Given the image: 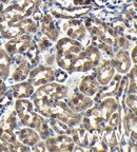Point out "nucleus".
Returning a JSON list of instances; mask_svg holds the SVG:
<instances>
[{
	"label": "nucleus",
	"instance_id": "09e8293b",
	"mask_svg": "<svg viewBox=\"0 0 137 152\" xmlns=\"http://www.w3.org/2000/svg\"><path fill=\"white\" fill-rule=\"evenodd\" d=\"M131 4H132V7H134V10L137 12V0H132Z\"/></svg>",
	"mask_w": 137,
	"mask_h": 152
},
{
	"label": "nucleus",
	"instance_id": "9d476101",
	"mask_svg": "<svg viewBox=\"0 0 137 152\" xmlns=\"http://www.w3.org/2000/svg\"><path fill=\"white\" fill-rule=\"evenodd\" d=\"M32 68V64L22 54L14 55L12 56V68L9 78L13 83L26 80Z\"/></svg>",
	"mask_w": 137,
	"mask_h": 152
},
{
	"label": "nucleus",
	"instance_id": "ea45409f",
	"mask_svg": "<svg viewBox=\"0 0 137 152\" xmlns=\"http://www.w3.org/2000/svg\"><path fill=\"white\" fill-rule=\"evenodd\" d=\"M44 64L47 66H53V64H55V48H51L50 50L44 52Z\"/></svg>",
	"mask_w": 137,
	"mask_h": 152
},
{
	"label": "nucleus",
	"instance_id": "5701e85b",
	"mask_svg": "<svg viewBox=\"0 0 137 152\" xmlns=\"http://www.w3.org/2000/svg\"><path fill=\"white\" fill-rule=\"evenodd\" d=\"M71 136L73 138L75 145L80 146V147L85 148L87 150L89 144H90V138L91 134L87 131V129H85L80 124L77 126L72 127V132Z\"/></svg>",
	"mask_w": 137,
	"mask_h": 152
},
{
	"label": "nucleus",
	"instance_id": "393cba45",
	"mask_svg": "<svg viewBox=\"0 0 137 152\" xmlns=\"http://www.w3.org/2000/svg\"><path fill=\"white\" fill-rule=\"evenodd\" d=\"M12 56L7 52L3 47H0V78L7 81L11 74Z\"/></svg>",
	"mask_w": 137,
	"mask_h": 152
},
{
	"label": "nucleus",
	"instance_id": "7c9ffc66",
	"mask_svg": "<svg viewBox=\"0 0 137 152\" xmlns=\"http://www.w3.org/2000/svg\"><path fill=\"white\" fill-rule=\"evenodd\" d=\"M35 130L38 132V134L40 135V138L41 140H47V137H50L52 135H55V132L53 131V129L51 128L50 124L49 121H47L45 117H43L41 119V121L38 124V126L35 128Z\"/></svg>",
	"mask_w": 137,
	"mask_h": 152
},
{
	"label": "nucleus",
	"instance_id": "a878e982",
	"mask_svg": "<svg viewBox=\"0 0 137 152\" xmlns=\"http://www.w3.org/2000/svg\"><path fill=\"white\" fill-rule=\"evenodd\" d=\"M40 51L38 49L37 45H36L35 40L33 39L32 43L28 45V48L26 50V52L23 53V56L26 57V59L30 61V64H32V66H36L37 64H39L41 59V56H40Z\"/></svg>",
	"mask_w": 137,
	"mask_h": 152
},
{
	"label": "nucleus",
	"instance_id": "3c124183",
	"mask_svg": "<svg viewBox=\"0 0 137 152\" xmlns=\"http://www.w3.org/2000/svg\"><path fill=\"white\" fill-rule=\"evenodd\" d=\"M4 7H5V4H3V3L0 2V15L2 14V12H3V10H4Z\"/></svg>",
	"mask_w": 137,
	"mask_h": 152
},
{
	"label": "nucleus",
	"instance_id": "603ef678",
	"mask_svg": "<svg viewBox=\"0 0 137 152\" xmlns=\"http://www.w3.org/2000/svg\"><path fill=\"white\" fill-rule=\"evenodd\" d=\"M55 1L60 3V4H62V5H64V2H66V0H55Z\"/></svg>",
	"mask_w": 137,
	"mask_h": 152
},
{
	"label": "nucleus",
	"instance_id": "a18cd8bd",
	"mask_svg": "<svg viewBox=\"0 0 137 152\" xmlns=\"http://www.w3.org/2000/svg\"><path fill=\"white\" fill-rule=\"evenodd\" d=\"M7 91V86L5 83V80H3L2 78H0V96H2Z\"/></svg>",
	"mask_w": 137,
	"mask_h": 152
},
{
	"label": "nucleus",
	"instance_id": "5fc2aeb1",
	"mask_svg": "<svg viewBox=\"0 0 137 152\" xmlns=\"http://www.w3.org/2000/svg\"><path fill=\"white\" fill-rule=\"evenodd\" d=\"M1 39H2V36H1V33H0V40H1Z\"/></svg>",
	"mask_w": 137,
	"mask_h": 152
},
{
	"label": "nucleus",
	"instance_id": "20e7f679",
	"mask_svg": "<svg viewBox=\"0 0 137 152\" xmlns=\"http://www.w3.org/2000/svg\"><path fill=\"white\" fill-rule=\"evenodd\" d=\"M82 113H76L68 104L63 102V99L55 100L51 104L50 111H49V117L47 118H57L68 124V126L74 127L80 124Z\"/></svg>",
	"mask_w": 137,
	"mask_h": 152
},
{
	"label": "nucleus",
	"instance_id": "e433bc0d",
	"mask_svg": "<svg viewBox=\"0 0 137 152\" xmlns=\"http://www.w3.org/2000/svg\"><path fill=\"white\" fill-rule=\"evenodd\" d=\"M13 98L14 97H13V94L11 91H7L2 96H0V112H1V114L5 109L9 108V106L13 104Z\"/></svg>",
	"mask_w": 137,
	"mask_h": 152
},
{
	"label": "nucleus",
	"instance_id": "864d4df0",
	"mask_svg": "<svg viewBox=\"0 0 137 152\" xmlns=\"http://www.w3.org/2000/svg\"><path fill=\"white\" fill-rule=\"evenodd\" d=\"M21 1L22 0H12V2L14 3H21Z\"/></svg>",
	"mask_w": 137,
	"mask_h": 152
},
{
	"label": "nucleus",
	"instance_id": "1a4fd4ad",
	"mask_svg": "<svg viewBox=\"0 0 137 152\" xmlns=\"http://www.w3.org/2000/svg\"><path fill=\"white\" fill-rule=\"evenodd\" d=\"M35 96H42L47 99L55 102L59 99H66L68 96V87L66 85H61L56 81L45 83V85L37 87L34 94Z\"/></svg>",
	"mask_w": 137,
	"mask_h": 152
},
{
	"label": "nucleus",
	"instance_id": "aec40b11",
	"mask_svg": "<svg viewBox=\"0 0 137 152\" xmlns=\"http://www.w3.org/2000/svg\"><path fill=\"white\" fill-rule=\"evenodd\" d=\"M9 91L12 92L13 97L15 99L19 98H30L33 96L35 92V88L30 81L23 80L19 83H14V85H11Z\"/></svg>",
	"mask_w": 137,
	"mask_h": 152
},
{
	"label": "nucleus",
	"instance_id": "473e14b6",
	"mask_svg": "<svg viewBox=\"0 0 137 152\" xmlns=\"http://www.w3.org/2000/svg\"><path fill=\"white\" fill-rule=\"evenodd\" d=\"M42 1L43 0H22L21 7L26 11L28 17H30L33 14L34 11H36L38 7H40Z\"/></svg>",
	"mask_w": 137,
	"mask_h": 152
},
{
	"label": "nucleus",
	"instance_id": "0eeeda50",
	"mask_svg": "<svg viewBox=\"0 0 137 152\" xmlns=\"http://www.w3.org/2000/svg\"><path fill=\"white\" fill-rule=\"evenodd\" d=\"M120 16L123 20L122 35L131 42H137V12L132 4L123 5L120 11Z\"/></svg>",
	"mask_w": 137,
	"mask_h": 152
},
{
	"label": "nucleus",
	"instance_id": "79ce46f5",
	"mask_svg": "<svg viewBox=\"0 0 137 152\" xmlns=\"http://www.w3.org/2000/svg\"><path fill=\"white\" fill-rule=\"evenodd\" d=\"M45 13H47V12H45L42 7H38L36 11H34L33 12V14L31 15V17L35 20L36 22H39L41 19L43 18V16H44Z\"/></svg>",
	"mask_w": 137,
	"mask_h": 152
},
{
	"label": "nucleus",
	"instance_id": "c03bdc74",
	"mask_svg": "<svg viewBox=\"0 0 137 152\" xmlns=\"http://www.w3.org/2000/svg\"><path fill=\"white\" fill-rule=\"evenodd\" d=\"M72 5L81 7V5H94V0H72Z\"/></svg>",
	"mask_w": 137,
	"mask_h": 152
},
{
	"label": "nucleus",
	"instance_id": "dca6fc26",
	"mask_svg": "<svg viewBox=\"0 0 137 152\" xmlns=\"http://www.w3.org/2000/svg\"><path fill=\"white\" fill-rule=\"evenodd\" d=\"M115 66L112 61V58H104L101 59L98 66H96L95 71V77L100 86H106L112 80V78L115 75Z\"/></svg>",
	"mask_w": 137,
	"mask_h": 152
},
{
	"label": "nucleus",
	"instance_id": "f257e3e1",
	"mask_svg": "<svg viewBox=\"0 0 137 152\" xmlns=\"http://www.w3.org/2000/svg\"><path fill=\"white\" fill-rule=\"evenodd\" d=\"M55 48V62L58 68L68 73H73L74 64L78 55L85 49V45L70 37L57 39Z\"/></svg>",
	"mask_w": 137,
	"mask_h": 152
},
{
	"label": "nucleus",
	"instance_id": "f3484780",
	"mask_svg": "<svg viewBox=\"0 0 137 152\" xmlns=\"http://www.w3.org/2000/svg\"><path fill=\"white\" fill-rule=\"evenodd\" d=\"M121 78H122L121 74H115L112 80L108 85L100 87L98 92L94 95V98H93L94 102H99L100 100L104 99L106 97H115V95L117 94V91H118L119 85H120Z\"/></svg>",
	"mask_w": 137,
	"mask_h": 152
},
{
	"label": "nucleus",
	"instance_id": "c85d7f7f",
	"mask_svg": "<svg viewBox=\"0 0 137 152\" xmlns=\"http://www.w3.org/2000/svg\"><path fill=\"white\" fill-rule=\"evenodd\" d=\"M34 40H35L36 45H37L38 49L40 51V53H44L47 51H49L51 48L54 47V43L52 40H50L45 35H43L40 31H38L37 33H35L33 35Z\"/></svg>",
	"mask_w": 137,
	"mask_h": 152
},
{
	"label": "nucleus",
	"instance_id": "ddd939ff",
	"mask_svg": "<svg viewBox=\"0 0 137 152\" xmlns=\"http://www.w3.org/2000/svg\"><path fill=\"white\" fill-rule=\"evenodd\" d=\"M33 39L34 38L32 34H21V35L16 36V37L12 38V39H9L4 43L3 48L11 56L23 54L28 48V45L32 43Z\"/></svg>",
	"mask_w": 137,
	"mask_h": 152
},
{
	"label": "nucleus",
	"instance_id": "f8f14e48",
	"mask_svg": "<svg viewBox=\"0 0 137 152\" xmlns=\"http://www.w3.org/2000/svg\"><path fill=\"white\" fill-rule=\"evenodd\" d=\"M45 147L47 151L56 152V151H73L75 146L73 138L68 134H57L52 135L44 140Z\"/></svg>",
	"mask_w": 137,
	"mask_h": 152
},
{
	"label": "nucleus",
	"instance_id": "6e6d98bb",
	"mask_svg": "<svg viewBox=\"0 0 137 152\" xmlns=\"http://www.w3.org/2000/svg\"><path fill=\"white\" fill-rule=\"evenodd\" d=\"M0 47H2V42H1V40H0Z\"/></svg>",
	"mask_w": 137,
	"mask_h": 152
},
{
	"label": "nucleus",
	"instance_id": "c9c22d12",
	"mask_svg": "<svg viewBox=\"0 0 137 152\" xmlns=\"http://www.w3.org/2000/svg\"><path fill=\"white\" fill-rule=\"evenodd\" d=\"M125 104L132 113H134L137 116V94L128 93V94L125 95Z\"/></svg>",
	"mask_w": 137,
	"mask_h": 152
},
{
	"label": "nucleus",
	"instance_id": "8fccbe9b",
	"mask_svg": "<svg viewBox=\"0 0 137 152\" xmlns=\"http://www.w3.org/2000/svg\"><path fill=\"white\" fill-rule=\"evenodd\" d=\"M0 2L7 5V4H9V3H12V0H0Z\"/></svg>",
	"mask_w": 137,
	"mask_h": 152
},
{
	"label": "nucleus",
	"instance_id": "423d86ee",
	"mask_svg": "<svg viewBox=\"0 0 137 152\" xmlns=\"http://www.w3.org/2000/svg\"><path fill=\"white\" fill-rule=\"evenodd\" d=\"M80 125L85 129H87V131L90 134H93V133L100 134L101 133L102 129H103V127L106 126V124L102 118L99 109H98L96 104H94L92 107L85 110L82 113Z\"/></svg>",
	"mask_w": 137,
	"mask_h": 152
},
{
	"label": "nucleus",
	"instance_id": "4468645a",
	"mask_svg": "<svg viewBox=\"0 0 137 152\" xmlns=\"http://www.w3.org/2000/svg\"><path fill=\"white\" fill-rule=\"evenodd\" d=\"M39 31L47 36L53 42H56L60 35V28L58 24V20L55 19L50 13L47 12L44 14L43 18L38 22Z\"/></svg>",
	"mask_w": 137,
	"mask_h": 152
},
{
	"label": "nucleus",
	"instance_id": "f704fd0d",
	"mask_svg": "<svg viewBox=\"0 0 137 152\" xmlns=\"http://www.w3.org/2000/svg\"><path fill=\"white\" fill-rule=\"evenodd\" d=\"M121 118H122V116H121V106H120V107H118L111 114V116H110L106 125H109V126L113 127L115 129H118L121 125Z\"/></svg>",
	"mask_w": 137,
	"mask_h": 152
},
{
	"label": "nucleus",
	"instance_id": "39448f33",
	"mask_svg": "<svg viewBox=\"0 0 137 152\" xmlns=\"http://www.w3.org/2000/svg\"><path fill=\"white\" fill-rule=\"evenodd\" d=\"M58 20V19H57ZM60 32L66 34V37L75 39L77 41L83 42L87 41L90 43V35L83 23V19H66V20H58Z\"/></svg>",
	"mask_w": 137,
	"mask_h": 152
},
{
	"label": "nucleus",
	"instance_id": "a211bd4d",
	"mask_svg": "<svg viewBox=\"0 0 137 152\" xmlns=\"http://www.w3.org/2000/svg\"><path fill=\"white\" fill-rule=\"evenodd\" d=\"M112 61L115 66V70L119 74L123 75L129 72L131 69V56L129 54L128 50H123V49H118L116 51L114 56L112 57Z\"/></svg>",
	"mask_w": 137,
	"mask_h": 152
},
{
	"label": "nucleus",
	"instance_id": "bb28decb",
	"mask_svg": "<svg viewBox=\"0 0 137 152\" xmlns=\"http://www.w3.org/2000/svg\"><path fill=\"white\" fill-rule=\"evenodd\" d=\"M17 24H18V26L20 28V30H21V32L23 34H32V35H34V34L39 31L38 22H36L31 16L24 17Z\"/></svg>",
	"mask_w": 137,
	"mask_h": 152
},
{
	"label": "nucleus",
	"instance_id": "cd10ccee",
	"mask_svg": "<svg viewBox=\"0 0 137 152\" xmlns=\"http://www.w3.org/2000/svg\"><path fill=\"white\" fill-rule=\"evenodd\" d=\"M132 0H94L95 7H106V9H119L123 5L130 4Z\"/></svg>",
	"mask_w": 137,
	"mask_h": 152
},
{
	"label": "nucleus",
	"instance_id": "b1692460",
	"mask_svg": "<svg viewBox=\"0 0 137 152\" xmlns=\"http://www.w3.org/2000/svg\"><path fill=\"white\" fill-rule=\"evenodd\" d=\"M5 109L0 115V127L7 131H15L18 128V116L15 109Z\"/></svg>",
	"mask_w": 137,
	"mask_h": 152
},
{
	"label": "nucleus",
	"instance_id": "37998d69",
	"mask_svg": "<svg viewBox=\"0 0 137 152\" xmlns=\"http://www.w3.org/2000/svg\"><path fill=\"white\" fill-rule=\"evenodd\" d=\"M31 150L33 151H38V152H43L47 150V147H45V142L43 140H40L39 142H37L34 146L31 147Z\"/></svg>",
	"mask_w": 137,
	"mask_h": 152
},
{
	"label": "nucleus",
	"instance_id": "2f4dec72",
	"mask_svg": "<svg viewBox=\"0 0 137 152\" xmlns=\"http://www.w3.org/2000/svg\"><path fill=\"white\" fill-rule=\"evenodd\" d=\"M128 75V93L137 94V64L129 70Z\"/></svg>",
	"mask_w": 137,
	"mask_h": 152
},
{
	"label": "nucleus",
	"instance_id": "6ab92c4d",
	"mask_svg": "<svg viewBox=\"0 0 137 152\" xmlns=\"http://www.w3.org/2000/svg\"><path fill=\"white\" fill-rule=\"evenodd\" d=\"M100 87L101 86L97 81L94 74H87V75L83 76L78 83V91L81 92L82 94L87 95V96L93 97L98 92Z\"/></svg>",
	"mask_w": 137,
	"mask_h": 152
},
{
	"label": "nucleus",
	"instance_id": "9b49d317",
	"mask_svg": "<svg viewBox=\"0 0 137 152\" xmlns=\"http://www.w3.org/2000/svg\"><path fill=\"white\" fill-rule=\"evenodd\" d=\"M28 81H30L34 87H39L55 81V69L47 64H37L30 71Z\"/></svg>",
	"mask_w": 137,
	"mask_h": 152
},
{
	"label": "nucleus",
	"instance_id": "4c0bfd02",
	"mask_svg": "<svg viewBox=\"0 0 137 152\" xmlns=\"http://www.w3.org/2000/svg\"><path fill=\"white\" fill-rule=\"evenodd\" d=\"M7 147H9V150L11 152H24V151H30V150H31V147L24 145V144H22V142H19V140H17L14 144L7 145Z\"/></svg>",
	"mask_w": 137,
	"mask_h": 152
},
{
	"label": "nucleus",
	"instance_id": "7ed1b4c3",
	"mask_svg": "<svg viewBox=\"0 0 137 152\" xmlns=\"http://www.w3.org/2000/svg\"><path fill=\"white\" fill-rule=\"evenodd\" d=\"M14 109L19 118V125L22 127H30L35 129L43 116L34 108L33 102L28 98H19L15 100Z\"/></svg>",
	"mask_w": 137,
	"mask_h": 152
},
{
	"label": "nucleus",
	"instance_id": "a19ab883",
	"mask_svg": "<svg viewBox=\"0 0 137 152\" xmlns=\"http://www.w3.org/2000/svg\"><path fill=\"white\" fill-rule=\"evenodd\" d=\"M131 45V41L125 36L117 35V48L118 49H123V50H129Z\"/></svg>",
	"mask_w": 137,
	"mask_h": 152
},
{
	"label": "nucleus",
	"instance_id": "412c9836",
	"mask_svg": "<svg viewBox=\"0 0 137 152\" xmlns=\"http://www.w3.org/2000/svg\"><path fill=\"white\" fill-rule=\"evenodd\" d=\"M100 136H101L102 140L106 142V145L108 146L110 151L119 150V136L117 129L113 128L109 125H106L102 129L101 133H100Z\"/></svg>",
	"mask_w": 137,
	"mask_h": 152
},
{
	"label": "nucleus",
	"instance_id": "f03ea898",
	"mask_svg": "<svg viewBox=\"0 0 137 152\" xmlns=\"http://www.w3.org/2000/svg\"><path fill=\"white\" fill-rule=\"evenodd\" d=\"M83 23H85V26L90 37L97 38V39L101 40L102 42L118 50L117 35L108 22L103 21V20L95 16H92V15H87V17L83 18Z\"/></svg>",
	"mask_w": 137,
	"mask_h": 152
},
{
	"label": "nucleus",
	"instance_id": "c756f323",
	"mask_svg": "<svg viewBox=\"0 0 137 152\" xmlns=\"http://www.w3.org/2000/svg\"><path fill=\"white\" fill-rule=\"evenodd\" d=\"M47 119H49L47 121L50 124L51 128L55 132V134H68V135H71L72 127L68 126V124H66L64 121L57 118H47Z\"/></svg>",
	"mask_w": 137,
	"mask_h": 152
},
{
	"label": "nucleus",
	"instance_id": "4be33fe9",
	"mask_svg": "<svg viewBox=\"0 0 137 152\" xmlns=\"http://www.w3.org/2000/svg\"><path fill=\"white\" fill-rule=\"evenodd\" d=\"M16 135L19 142H21L22 144L28 146V147L34 146L36 142L41 140L40 135L38 134L37 131L33 128H30V127H22V128L18 129Z\"/></svg>",
	"mask_w": 137,
	"mask_h": 152
},
{
	"label": "nucleus",
	"instance_id": "2eb2a0df",
	"mask_svg": "<svg viewBox=\"0 0 137 152\" xmlns=\"http://www.w3.org/2000/svg\"><path fill=\"white\" fill-rule=\"evenodd\" d=\"M66 102L68 106L76 113H83L85 110L91 108L95 104L94 99L90 96L82 94L79 91H75L71 96L66 98Z\"/></svg>",
	"mask_w": 137,
	"mask_h": 152
},
{
	"label": "nucleus",
	"instance_id": "de8ad7c7",
	"mask_svg": "<svg viewBox=\"0 0 137 152\" xmlns=\"http://www.w3.org/2000/svg\"><path fill=\"white\" fill-rule=\"evenodd\" d=\"M5 151H9V147H7V144H4V142H0V152H5Z\"/></svg>",
	"mask_w": 137,
	"mask_h": 152
},
{
	"label": "nucleus",
	"instance_id": "72a5a7b5",
	"mask_svg": "<svg viewBox=\"0 0 137 152\" xmlns=\"http://www.w3.org/2000/svg\"><path fill=\"white\" fill-rule=\"evenodd\" d=\"M18 138L14 131H7L0 127V142H4L7 145H11V144L16 142Z\"/></svg>",
	"mask_w": 137,
	"mask_h": 152
},
{
	"label": "nucleus",
	"instance_id": "58836bf2",
	"mask_svg": "<svg viewBox=\"0 0 137 152\" xmlns=\"http://www.w3.org/2000/svg\"><path fill=\"white\" fill-rule=\"evenodd\" d=\"M68 78V73L66 71L60 69V68L55 69V81H56V83H62Z\"/></svg>",
	"mask_w": 137,
	"mask_h": 152
},
{
	"label": "nucleus",
	"instance_id": "49530a36",
	"mask_svg": "<svg viewBox=\"0 0 137 152\" xmlns=\"http://www.w3.org/2000/svg\"><path fill=\"white\" fill-rule=\"evenodd\" d=\"M130 56H131V60H132L135 64H137V45L133 48V50H132V52H131Z\"/></svg>",
	"mask_w": 137,
	"mask_h": 152
},
{
	"label": "nucleus",
	"instance_id": "6e6552de",
	"mask_svg": "<svg viewBox=\"0 0 137 152\" xmlns=\"http://www.w3.org/2000/svg\"><path fill=\"white\" fill-rule=\"evenodd\" d=\"M24 17H28L21 3H9L0 15V33L11 26H15Z\"/></svg>",
	"mask_w": 137,
	"mask_h": 152
}]
</instances>
